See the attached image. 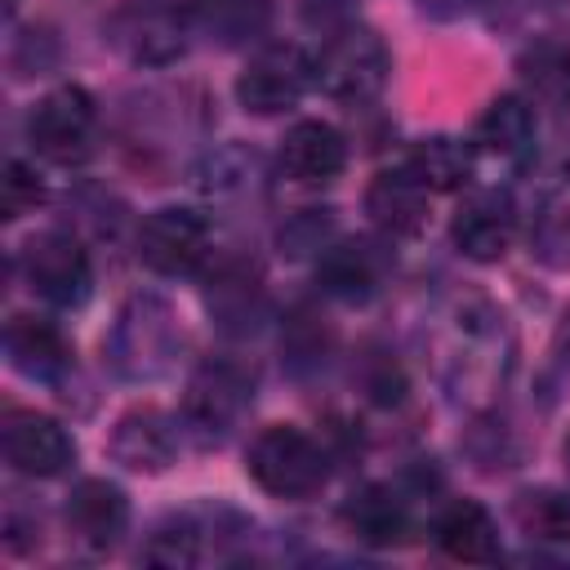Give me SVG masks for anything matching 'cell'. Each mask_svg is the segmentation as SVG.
Masks as SVG:
<instances>
[{
    "label": "cell",
    "instance_id": "1",
    "mask_svg": "<svg viewBox=\"0 0 570 570\" xmlns=\"http://www.w3.org/2000/svg\"><path fill=\"white\" fill-rule=\"evenodd\" d=\"M107 361L120 379L129 383H151L165 379L183 352V325L174 316V307L160 294H134L107 334Z\"/></svg>",
    "mask_w": 570,
    "mask_h": 570
},
{
    "label": "cell",
    "instance_id": "2",
    "mask_svg": "<svg viewBox=\"0 0 570 570\" xmlns=\"http://www.w3.org/2000/svg\"><path fill=\"white\" fill-rule=\"evenodd\" d=\"M245 472L272 499H312L330 481V459L316 436L294 423H272L249 441Z\"/></svg>",
    "mask_w": 570,
    "mask_h": 570
},
{
    "label": "cell",
    "instance_id": "3",
    "mask_svg": "<svg viewBox=\"0 0 570 570\" xmlns=\"http://www.w3.org/2000/svg\"><path fill=\"white\" fill-rule=\"evenodd\" d=\"M387 76H392V53H387L383 36L374 27H361V22L330 31V40L316 58V85L334 102L365 107L383 94Z\"/></svg>",
    "mask_w": 570,
    "mask_h": 570
},
{
    "label": "cell",
    "instance_id": "4",
    "mask_svg": "<svg viewBox=\"0 0 570 570\" xmlns=\"http://www.w3.org/2000/svg\"><path fill=\"white\" fill-rule=\"evenodd\" d=\"M249 405H254V374L236 361H205L187 383L183 423L205 445H218L240 428Z\"/></svg>",
    "mask_w": 570,
    "mask_h": 570
},
{
    "label": "cell",
    "instance_id": "5",
    "mask_svg": "<svg viewBox=\"0 0 570 570\" xmlns=\"http://www.w3.org/2000/svg\"><path fill=\"white\" fill-rule=\"evenodd\" d=\"M94 129L98 107L80 85H58L27 111V142L49 165H80L94 151Z\"/></svg>",
    "mask_w": 570,
    "mask_h": 570
},
{
    "label": "cell",
    "instance_id": "6",
    "mask_svg": "<svg viewBox=\"0 0 570 570\" xmlns=\"http://www.w3.org/2000/svg\"><path fill=\"white\" fill-rule=\"evenodd\" d=\"M18 263H22V281L31 285V294L45 298L49 307H80L94 289L89 254L62 227H45V232L27 236Z\"/></svg>",
    "mask_w": 570,
    "mask_h": 570
},
{
    "label": "cell",
    "instance_id": "7",
    "mask_svg": "<svg viewBox=\"0 0 570 570\" xmlns=\"http://www.w3.org/2000/svg\"><path fill=\"white\" fill-rule=\"evenodd\" d=\"M316 85V58H307L298 45H263L249 53L245 71L236 76V102L254 116H276L303 102V94Z\"/></svg>",
    "mask_w": 570,
    "mask_h": 570
},
{
    "label": "cell",
    "instance_id": "8",
    "mask_svg": "<svg viewBox=\"0 0 570 570\" xmlns=\"http://www.w3.org/2000/svg\"><path fill=\"white\" fill-rule=\"evenodd\" d=\"M209 258V223L187 205H160L138 227V263L156 276H191Z\"/></svg>",
    "mask_w": 570,
    "mask_h": 570
},
{
    "label": "cell",
    "instance_id": "9",
    "mask_svg": "<svg viewBox=\"0 0 570 570\" xmlns=\"http://www.w3.org/2000/svg\"><path fill=\"white\" fill-rule=\"evenodd\" d=\"M107 36L129 62L165 67V62L183 58V49H187V18L160 0H138V4H125L107 22Z\"/></svg>",
    "mask_w": 570,
    "mask_h": 570
},
{
    "label": "cell",
    "instance_id": "10",
    "mask_svg": "<svg viewBox=\"0 0 570 570\" xmlns=\"http://www.w3.org/2000/svg\"><path fill=\"white\" fill-rule=\"evenodd\" d=\"M0 441H4V459L13 472L22 476H58L67 472V463L76 459V441L71 432L40 414V410H9L4 414V428H0Z\"/></svg>",
    "mask_w": 570,
    "mask_h": 570
},
{
    "label": "cell",
    "instance_id": "11",
    "mask_svg": "<svg viewBox=\"0 0 570 570\" xmlns=\"http://www.w3.org/2000/svg\"><path fill=\"white\" fill-rule=\"evenodd\" d=\"M62 521H67V534H71L76 548L111 552L129 530V499H125L120 485H111L102 476H85V481L71 485Z\"/></svg>",
    "mask_w": 570,
    "mask_h": 570
},
{
    "label": "cell",
    "instance_id": "12",
    "mask_svg": "<svg viewBox=\"0 0 570 570\" xmlns=\"http://www.w3.org/2000/svg\"><path fill=\"white\" fill-rule=\"evenodd\" d=\"M517 236V205L508 191L499 187H481V191H468L454 223H450V240L463 258L472 263H494L508 254Z\"/></svg>",
    "mask_w": 570,
    "mask_h": 570
},
{
    "label": "cell",
    "instance_id": "13",
    "mask_svg": "<svg viewBox=\"0 0 570 570\" xmlns=\"http://www.w3.org/2000/svg\"><path fill=\"white\" fill-rule=\"evenodd\" d=\"M178 445H183V436H178L174 414H165L156 405H138V410L120 414L111 423V436H107V454L120 468L147 472V476L165 472L178 459Z\"/></svg>",
    "mask_w": 570,
    "mask_h": 570
},
{
    "label": "cell",
    "instance_id": "14",
    "mask_svg": "<svg viewBox=\"0 0 570 570\" xmlns=\"http://www.w3.org/2000/svg\"><path fill=\"white\" fill-rule=\"evenodd\" d=\"M387 267H392V254L379 240H370V236H343V240H330L321 249L316 281H321L325 294H334L343 303H365L370 294H379Z\"/></svg>",
    "mask_w": 570,
    "mask_h": 570
},
{
    "label": "cell",
    "instance_id": "15",
    "mask_svg": "<svg viewBox=\"0 0 570 570\" xmlns=\"http://www.w3.org/2000/svg\"><path fill=\"white\" fill-rule=\"evenodd\" d=\"M347 169V138L330 120H298L281 138V174L298 187H325Z\"/></svg>",
    "mask_w": 570,
    "mask_h": 570
},
{
    "label": "cell",
    "instance_id": "16",
    "mask_svg": "<svg viewBox=\"0 0 570 570\" xmlns=\"http://www.w3.org/2000/svg\"><path fill=\"white\" fill-rule=\"evenodd\" d=\"M534 107L521 94H499L472 125V151L499 165H525L534 151Z\"/></svg>",
    "mask_w": 570,
    "mask_h": 570
},
{
    "label": "cell",
    "instance_id": "17",
    "mask_svg": "<svg viewBox=\"0 0 570 570\" xmlns=\"http://www.w3.org/2000/svg\"><path fill=\"white\" fill-rule=\"evenodd\" d=\"M428 187L410 165L379 169L365 187V214L387 236H419L428 223Z\"/></svg>",
    "mask_w": 570,
    "mask_h": 570
},
{
    "label": "cell",
    "instance_id": "18",
    "mask_svg": "<svg viewBox=\"0 0 570 570\" xmlns=\"http://www.w3.org/2000/svg\"><path fill=\"white\" fill-rule=\"evenodd\" d=\"M4 356L31 383H58L71 370V343L53 321L40 316H9L4 325Z\"/></svg>",
    "mask_w": 570,
    "mask_h": 570
},
{
    "label": "cell",
    "instance_id": "19",
    "mask_svg": "<svg viewBox=\"0 0 570 570\" xmlns=\"http://www.w3.org/2000/svg\"><path fill=\"white\" fill-rule=\"evenodd\" d=\"M436 543L445 557L468 561V566H490L499 561V525L494 517L476 503V499H454L441 508L436 525H432Z\"/></svg>",
    "mask_w": 570,
    "mask_h": 570
},
{
    "label": "cell",
    "instance_id": "20",
    "mask_svg": "<svg viewBox=\"0 0 570 570\" xmlns=\"http://www.w3.org/2000/svg\"><path fill=\"white\" fill-rule=\"evenodd\" d=\"M347 530L370 548H392L410 539V503L392 485H365L343 508Z\"/></svg>",
    "mask_w": 570,
    "mask_h": 570
},
{
    "label": "cell",
    "instance_id": "21",
    "mask_svg": "<svg viewBox=\"0 0 570 570\" xmlns=\"http://www.w3.org/2000/svg\"><path fill=\"white\" fill-rule=\"evenodd\" d=\"M205 307H209V316L218 321V330H227V334H249V330H258V321H263V312H267L258 272L232 267V263L218 267L214 281H209V289H205Z\"/></svg>",
    "mask_w": 570,
    "mask_h": 570
},
{
    "label": "cell",
    "instance_id": "22",
    "mask_svg": "<svg viewBox=\"0 0 570 570\" xmlns=\"http://www.w3.org/2000/svg\"><path fill=\"white\" fill-rule=\"evenodd\" d=\"M517 76L530 102L570 107V40H552V36L530 40L517 53Z\"/></svg>",
    "mask_w": 570,
    "mask_h": 570
},
{
    "label": "cell",
    "instance_id": "23",
    "mask_svg": "<svg viewBox=\"0 0 570 570\" xmlns=\"http://www.w3.org/2000/svg\"><path fill=\"white\" fill-rule=\"evenodd\" d=\"M405 165L423 178L428 191H463L468 178H472L476 151H472V142H463V138L432 134V138H419V142H414V151L405 156Z\"/></svg>",
    "mask_w": 570,
    "mask_h": 570
},
{
    "label": "cell",
    "instance_id": "24",
    "mask_svg": "<svg viewBox=\"0 0 570 570\" xmlns=\"http://www.w3.org/2000/svg\"><path fill=\"white\" fill-rule=\"evenodd\" d=\"M512 517L534 543H570V490H521Z\"/></svg>",
    "mask_w": 570,
    "mask_h": 570
},
{
    "label": "cell",
    "instance_id": "25",
    "mask_svg": "<svg viewBox=\"0 0 570 570\" xmlns=\"http://www.w3.org/2000/svg\"><path fill=\"white\" fill-rule=\"evenodd\" d=\"M196 18L223 45H240L267 27L272 0H196Z\"/></svg>",
    "mask_w": 570,
    "mask_h": 570
},
{
    "label": "cell",
    "instance_id": "26",
    "mask_svg": "<svg viewBox=\"0 0 570 570\" xmlns=\"http://www.w3.org/2000/svg\"><path fill=\"white\" fill-rule=\"evenodd\" d=\"M205 543V525H196L191 517H169L165 525H156L151 530V539H147V548H142V561H151V566H196L200 561V548Z\"/></svg>",
    "mask_w": 570,
    "mask_h": 570
},
{
    "label": "cell",
    "instance_id": "27",
    "mask_svg": "<svg viewBox=\"0 0 570 570\" xmlns=\"http://www.w3.org/2000/svg\"><path fill=\"white\" fill-rule=\"evenodd\" d=\"M0 191H4V218L9 223L22 218V214H31L40 205V196H45V187H40V178H36V169L27 160H4Z\"/></svg>",
    "mask_w": 570,
    "mask_h": 570
},
{
    "label": "cell",
    "instance_id": "28",
    "mask_svg": "<svg viewBox=\"0 0 570 570\" xmlns=\"http://www.w3.org/2000/svg\"><path fill=\"white\" fill-rule=\"evenodd\" d=\"M325 227H330V223H325L316 209H303L289 227H281V249L294 254V258L307 254V249H325V245H330V240H325Z\"/></svg>",
    "mask_w": 570,
    "mask_h": 570
},
{
    "label": "cell",
    "instance_id": "29",
    "mask_svg": "<svg viewBox=\"0 0 570 570\" xmlns=\"http://www.w3.org/2000/svg\"><path fill=\"white\" fill-rule=\"evenodd\" d=\"M423 9H428V13H436V18H454V13L472 9V0H423Z\"/></svg>",
    "mask_w": 570,
    "mask_h": 570
},
{
    "label": "cell",
    "instance_id": "30",
    "mask_svg": "<svg viewBox=\"0 0 570 570\" xmlns=\"http://www.w3.org/2000/svg\"><path fill=\"white\" fill-rule=\"evenodd\" d=\"M557 356L570 365V307H566V316H561V325H557Z\"/></svg>",
    "mask_w": 570,
    "mask_h": 570
},
{
    "label": "cell",
    "instance_id": "31",
    "mask_svg": "<svg viewBox=\"0 0 570 570\" xmlns=\"http://www.w3.org/2000/svg\"><path fill=\"white\" fill-rule=\"evenodd\" d=\"M18 13V0H4V18H13Z\"/></svg>",
    "mask_w": 570,
    "mask_h": 570
},
{
    "label": "cell",
    "instance_id": "32",
    "mask_svg": "<svg viewBox=\"0 0 570 570\" xmlns=\"http://www.w3.org/2000/svg\"><path fill=\"white\" fill-rule=\"evenodd\" d=\"M557 9H561V13H570V0H557Z\"/></svg>",
    "mask_w": 570,
    "mask_h": 570
},
{
    "label": "cell",
    "instance_id": "33",
    "mask_svg": "<svg viewBox=\"0 0 570 570\" xmlns=\"http://www.w3.org/2000/svg\"><path fill=\"white\" fill-rule=\"evenodd\" d=\"M566 178H570V160H566Z\"/></svg>",
    "mask_w": 570,
    "mask_h": 570
}]
</instances>
